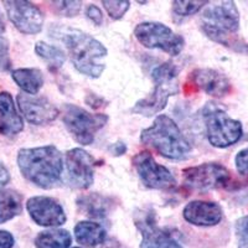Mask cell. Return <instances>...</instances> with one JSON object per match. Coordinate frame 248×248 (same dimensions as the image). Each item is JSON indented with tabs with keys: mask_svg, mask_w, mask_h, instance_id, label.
<instances>
[{
	"mask_svg": "<svg viewBox=\"0 0 248 248\" xmlns=\"http://www.w3.org/2000/svg\"><path fill=\"white\" fill-rule=\"evenodd\" d=\"M50 35L65 44L70 52L71 61L81 74L97 78L105 71L103 59L107 56V48L98 40L77 29L67 26H51Z\"/></svg>",
	"mask_w": 248,
	"mask_h": 248,
	"instance_id": "1",
	"label": "cell"
},
{
	"mask_svg": "<svg viewBox=\"0 0 248 248\" xmlns=\"http://www.w3.org/2000/svg\"><path fill=\"white\" fill-rule=\"evenodd\" d=\"M17 167L26 180L41 189H51L61 178L63 160L54 145L26 148L17 153Z\"/></svg>",
	"mask_w": 248,
	"mask_h": 248,
	"instance_id": "2",
	"label": "cell"
},
{
	"mask_svg": "<svg viewBox=\"0 0 248 248\" xmlns=\"http://www.w3.org/2000/svg\"><path fill=\"white\" fill-rule=\"evenodd\" d=\"M240 29V13L233 1H222L207 9L201 16V30L209 39L231 50L248 54V44L236 36Z\"/></svg>",
	"mask_w": 248,
	"mask_h": 248,
	"instance_id": "3",
	"label": "cell"
},
{
	"mask_svg": "<svg viewBox=\"0 0 248 248\" xmlns=\"http://www.w3.org/2000/svg\"><path fill=\"white\" fill-rule=\"evenodd\" d=\"M140 141L172 160H184L191 153V145L178 124L165 114L156 117L149 128L141 130Z\"/></svg>",
	"mask_w": 248,
	"mask_h": 248,
	"instance_id": "4",
	"label": "cell"
},
{
	"mask_svg": "<svg viewBox=\"0 0 248 248\" xmlns=\"http://www.w3.org/2000/svg\"><path fill=\"white\" fill-rule=\"evenodd\" d=\"M152 76L155 83L154 91L147 98L137 102L136 106L132 108L133 113H138L145 117L154 116L167 107L170 97L175 96L180 91L178 68L171 62H165L158 66L153 71Z\"/></svg>",
	"mask_w": 248,
	"mask_h": 248,
	"instance_id": "5",
	"label": "cell"
},
{
	"mask_svg": "<svg viewBox=\"0 0 248 248\" xmlns=\"http://www.w3.org/2000/svg\"><path fill=\"white\" fill-rule=\"evenodd\" d=\"M62 118L71 136L82 145L92 144L96 133L108 122L106 114H92L75 105L65 106Z\"/></svg>",
	"mask_w": 248,
	"mask_h": 248,
	"instance_id": "6",
	"label": "cell"
},
{
	"mask_svg": "<svg viewBox=\"0 0 248 248\" xmlns=\"http://www.w3.org/2000/svg\"><path fill=\"white\" fill-rule=\"evenodd\" d=\"M134 36L139 44L148 48H159L164 52L176 56L183 51L185 40L169 26L155 21L140 23L134 29Z\"/></svg>",
	"mask_w": 248,
	"mask_h": 248,
	"instance_id": "7",
	"label": "cell"
},
{
	"mask_svg": "<svg viewBox=\"0 0 248 248\" xmlns=\"http://www.w3.org/2000/svg\"><path fill=\"white\" fill-rule=\"evenodd\" d=\"M183 176L186 187L198 191L231 189L233 185V178L230 170L216 163H206L187 168L183 171Z\"/></svg>",
	"mask_w": 248,
	"mask_h": 248,
	"instance_id": "8",
	"label": "cell"
},
{
	"mask_svg": "<svg viewBox=\"0 0 248 248\" xmlns=\"http://www.w3.org/2000/svg\"><path fill=\"white\" fill-rule=\"evenodd\" d=\"M207 139L212 147L227 148L240 140L243 134L242 124L222 109L209 108L205 110Z\"/></svg>",
	"mask_w": 248,
	"mask_h": 248,
	"instance_id": "9",
	"label": "cell"
},
{
	"mask_svg": "<svg viewBox=\"0 0 248 248\" xmlns=\"http://www.w3.org/2000/svg\"><path fill=\"white\" fill-rule=\"evenodd\" d=\"M133 165L144 185L154 190H171L176 186V179L169 169L154 160L149 152H140L133 158Z\"/></svg>",
	"mask_w": 248,
	"mask_h": 248,
	"instance_id": "10",
	"label": "cell"
},
{
	"mask_svg": "<svg viewBox=\"0 0 248 248\" xmlns=\"http://www.w3.org/2000/svg\"><path fill=\"white\" fill-rule=\"evenodd\" d=\"M5 12L13 25L23 34L35 35L43 30L44 15L36 5L29 1H3Z\"/></svg>",
	"mask_w": 248,
	"mask_h": 248,
	"instance_id": "11",
	"label": "cell"
},
{
	"mask_svg": "<svg viewBox=\"0 0 248 248\" xmlns=\"http://www.w3.org/2000/svg\"><path fill=\"white\" fill-rule=\"evenodd\" d=\"M96 160L92 155L81 148H75L66 153L67 180L77 189H87L93 183V168Z\"/></svg>",
	"mask_w": 248,
	"mask_h": 248,
	"instance_id": "12",
	"label": "cell"
},
{
	"mask_svg": "<svg viewBox=\"0 0 248 248\" xmlns=\"http://www.w3.org/2000/svg\"><path fill=\"white\" fill-rule=\"evenodd\" d=\"M26 210L35 223L44 227H57L66 222V214L59 201L47 196H34L26 202Z\"/></svg>",
	"mask_w": 248,
	"mask_h": 248,
	"instance_id": "13",
	"label": "cell"
},
{
	"mask_svg": "<svg viewBox=\"0 0 248 248\" xmlns=\"http://www.w3.org/2000/svg\"><path fill=\"white\" fill-rule=\"evenodd\" d=\"M17 105L26 121L35 125L51 123L60 114V110L57 109L56 106L45 97L20 93L17 96Z\"/></svg>",
	"mask_w": 248,
	"mask_h": 248,
	"instance_id": "14",
	"label": "cell"
},
{
	"mask_svg": "<svg viewBox=\"0 0 248 248\" xmlns=\"http://www.w3.org/2000/svg\"><path fill=\"white\" fill-rule=\"evenodd\" d=\"M191 88L202 91L210 96L223 97L231 92V82L221 72L211 68H198L190 75Z\"/></svg>",
	"mask_w": 248,
	"mask_h": 248,
	"instance_id": "15",
	"label": "cell"
},
{
	"mask_svg": "<svg viewBox=\"0 0 248 248\" xmlns=\"http://www.w3.org/2000/svg\"><path fill=\"white\" fill-rule=\"evenodd\" d=\"M136 223L143 236L140 248H183L171 233L159 229L152 212L143 214V217L136 220Z\"/></svg>",
	"mask_w": 248,
	"mask_h": 248,
	"instance_id": "16",
	"label": "cell"
},
{
	"mask_svg": "<svg viewBox=\"0 0 248 248\" xmlns=\"http://www.w3.org/2000/svg\"><path fill=\"white\" fill-rule=\"evenodd\" d=\"M221 206L212 201H191L185 206L183 216L195 226H215L222 220Z\"/></svg>",
	"mask_w": 248,
	"mask_h": 248,
	"instance_id": "17",
	"label": "cell"
},
{
	"mask_svg": "<svg viewBox=\"0 0 248 248\" xmlns=\"http://www.w3.org/2000/svg\"><path fill=\"white\" fill-rule=\"evenodd\" d=\"M23 129V118L17 113L12 94L9 92H0V134L13 137Z\"/></svg>",
	"mask_w": 248,
	"mask_h": 248,
	"instance_id": "18",
	"label": "cell"
},
{
	"mask_svg": "<svg viewBox=\"0 0 248 248\" xmlns=\"http://www.w3.org/2000/svg\"><path fill=\"white\" fill-rule=\"evenodd\" d=\"M75 237L79 245L93 248L106 240V231L99 223L82 221L75 226Z\"/></svg>",
	"mask_w": 248,
	"mask_h": 248,
	"instance_id": "19",
	"label": "cell"
},
{
	"mask_svg": "<svg viewBox=\"0 0 248 248\" xmlns=\"http://www.w3.org/2000/svg\"><path fill=\"white\" fill-rule=\"evenodd\" d=\"M77 206L87 216L103 218L112 210V199L99 194L83 195L77 200Z\"/></svg>",
	"mask_w": 248,
	"mask_h": 248,
	"instance_id": "20",
	"label": "cell"
},
{
	"mask_svg": "<svg viewBox=\"0 0 248 248\" xmlns=\"http://www.w3.org/2000/svg\"><path fill=\"white\" fill-rule=\"evenodd\" d=\"M14 82L28 94H36L44 86L43 72L37 68H17L12 72Z\"/></svg>",
	"mask_w": 248,
	"mask_h": 248,
	"instance_id": "21",
	"label": "cell"
},
{
	"mask_svg": "<svg viewBox=\"0 0 248 248\" xmlns=\"http://www.w3.org/2000/svg\"><path fill=\"white\" fill-rule=\"evenodd\" d=\"M71 242L72 237L66 230H48L35 238L36 248H68Z\"/></svg>",
	"mask_w": 248,
	"mask_h": 248,
	"instance_id": "22",
	"label": "cell"
},
{
	"mask_svg": "<svg viewBox=\"0 0 248 248\" xmlns=\"http://www.w3.org/2000/svg\"><path fill=\"white\" fill-rule=\"evenodd\" d=\"M23 211V198L15 191H5L0 195V223H5Z\"/></svg>",
	"mask_w": 248,
	"mask_h": 248,
	"instance_id": "23",
	"label": "cell"
},
{
	"mask_svg": "<svg viewBox=\"0 0 248 248\" xmlns=\"http://www.w3.org/2000/svg\"><path fill=\"white\" fill-rule=\"evenodd\" d=\"M35 51L39 55V57H41V59L47 62L48 66L52 70H57V68L62 67L66 61V55L61 48L48 45V44L44 43V41H39L35 45Z\"/></svg>",
	"mask_w": 248,
	"mask_h": 248,
	"instance_id": "24",
	"label": "cell"
},
{
	"mask_svg": "<svg viewBox=\"0 0 248 248\" xmlns=\"http://www.w3.org/2000/svg\"><path fill=\"white\" fill-rule=\"evenodd\" d=\"M206 4H209V1H180V0H176V1H172L171 8L175 15L184 17L196 14Z\"/></svg>",
	"mask_w": 248,
	"mask_h": 248,
	"instance_id": "25",
	"label": "cell"
},
{
	"mask_svg": "<svg viewBox=\"0 0 248 248\" xmlns=\"http://www.w3.org/2000/svg\"><path fill=\"white\" fill-rule=\"evenodd\" d=\"M12 61L9 56V41L5 37V23L0 13V71H6L10 68Z\"/></svg>",
	"mask_w": 248,
	"mask_h": 248,
	"instance_id": "26",
	"label": "cell"
},
{
	"mask_svg": "<svg viewBox=\"0 0 248 248\" xmlns=\"http://www.w3.org/2000/svg\"><path fill=\"white\" fill-rule=\"evenodd\" d=\"M103 6H105L106 12L108 13L110 19L119 20L124 16V14L128 12L130 3L125 1V0H119V1H108V0H103L102 1Z\"/></svg>",
	"mask_w": 248,
	"mask_h": 248,
	"instance_id": "27",
	"label": "cell"
},
{
	"mask_svg": "<svg viewBox=\"0 0 248 248\" xmlns=\"http://www.w3.org/2000/svg\"><path fill=\"white\" fill-rule=\"evenodd\" d=\"M55 12L62 16H76L81 10L82 1H54Z\"/></svg>",
	"mask_w": 248,
	"mask_h": 248,
	"instance_id": "28",
	"label": "cell"
},
{
	"mask_svg": "<svg viewBox=\"0 0 248 248\" xmlns=\"http://www.w3.org/2000/svg\"><path fill=\"white\" fill-rule=\"evenodd\" d=\"M236 233L242 248H248V215L236 222Z\"/></svg>",
	"mask_w": 248,
	"mask_h": 248,
	"instance_id": "29",
	"label": "cell"
},
{
	"mask_svg": "<svg viewBox=\"0 0 248 248\" xmlns=\"http://www.w3.org/2000/svg\"><path fill=\"white\" fill-rule=\"evenodd\" d=\"M237 171L243 176H248V148L241 150L234 159Z\"/></svg>",
	"mask_w": 248,
	"mask_h": 248,
	"instance_id": "30",
	"label": "cell"
},
{
	"mask_svg": "<svg viewBox=\"0 0 248 248\" xmlns=\"http://www.w3.org/2000/svg\"><path fill=\"white\" fill-rule=\"evenodd\" d=\"M86 15L90 20H92L96 25H101L103 23V14H102L101 9L97 8L96 5H90L86 10Z\"/></svg>",
	"mask_w": 248,
	"mask_h": 248,
	"instance_id": "31",
	"label": "cell"
},
{
	"mask_svg": "<svg viewBox=\"0 0 248 248\" xmlns=\"http://www.w3.org/2000/svg\"><path fill=\"white\" fill-rule=\"evenodd\" d=\"M14 243V237L10 232L0 230V248H13Z\"/></svg>",
	"mask_w": 248,
	"mask_h": 248,
	"instance_id": "32",
	"label": "cell"
},
{
	"mask_svg": "<svg viewBox=\"0 0 248 248\" xmlns=\"http://www.w3.org/2000/svg\"><path fill=\"white\" fill-rule=\"evenodd\" d=\"M9 181H10V174L3 164L0 163V189L8 185Z\"/></svg>",
	"mask_w": 248,
	"mask_h": 248,
	"instance_id": "33",
	"label": "cell"
},
{
	"mask_svg": "<svg viewBox=\"0 0 248 248\" xmlns=\"http://www.w3.org/2000/svg\"><path fill=\"white\" fill-rule=\"evenodd\" d=\"M110 149L114 153V155H123L127 150V147L124 145V143H116Z\"/></svg>",
	"mask_w": 248,
	"mask_h": 248,
	"instance_id": "34",
	"label": "cell"
},
{
	"mask_svg": "<svg viewBox=\"0 0 248 248\" xmlns=\"http://www.w3.org/2000/svg\"><path fill=\"white\" fill-rule=\"evenodd\" d=\"M102 248H127L124 245H122L121 242H118L117 240H108L107 242H105V245H103V247Z\"/></svg>",
	"mask_w": 248,
	"mask_h": 248,
	"instance_id": "35",
	"label": "cell"
},
{
	"mask_svg": "<svg viewBox=\"0 0 248 248\" xmlns=\"http://www.w3.org/2000/svg\"><path fill=\"white\" fill-rule=\"evenodd\" d=\"M75 248H78V247H75Z\"/></svg>",
	"mask_w": 248,
	"mask_h": 248,
	"instance_id": "36",
	"label": "cell"
}]
</instances>
